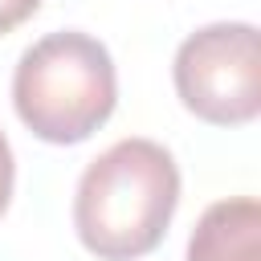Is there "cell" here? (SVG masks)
<instances>
[{
  "label": "cell",
  "instance_id": "cell-6",
  "mask_svg": "<svg viewBox=\"0 0 261 261\" xmlns=\"http://www.w3.org/2000/svg\"><path fill=\"white\" fill-rule=\"evenodd\" d=\"M37 8H41V0H0V37L20 29Z\"/></svg>",
  "mask_w": 261,
  "mask_h": 261
},
{
  "label": "cell",
  "instance_id": "cell-2",
  "mask_svg": "<svg viewBox=\"0 0 261 261\" xmlns=\"http://www.w3.org/2000/svg\"><path fill=\"white\" fill-rule=\"evenodd\" d=\"M12 106L41 143H86L118 106L110 49L82 29H57L33 41L12 69Z\"/></svg>",
  "mask_w": 261,
  "mask_h": 261
},
{
  "label": "cell",
  "instance_id": "cell-3",
  "mask_svg": "<svg viewBox=\"0 0 261 261\" xmlns=\"http://www.w3.org/2000/svg\"><path fill=\"white\" fill-rule=\"evenodd\" d=\"M171 82L188 114L208 126H245L261 114V37L249 20H216L184 37Z\"/></svg>",
  "mask_w": 261,
  "mask_h": 261
},
{
  "label": "cell",
  "instance_id": "cell-1",
  "mask_svg": "<svg viewBox=\"0 0 261 261\" xmlns=\"http://www.w3.org/2000/svg\"><path fill=\"white\" fill-rule=\"evenodd\" d=\"M179 208V163L155 139H118L86 163L73 228L98 261H139L159 249Z\"/></svg>",
  "mask_w": 261,
  "mask_h": 261
},
{
  "label": "cell",
  "instance_id": "cell-5",
  "mask_svg": "<svg viewBox=\"0 0 261 261\" xmlns=\"http://www.w3.org/2000/svg\"><path fill=\"white\" fill-rule=\"evenodd\" d=\"M12 184H16V159H12V143H8V135L0 130V216L8 212Z\"/></svg>",
  "mask_w": 261,
  "mask_h": 261
},
{
  "label": "cell",
  "instance_id": "cell-4",
  "mask_svg": "<svg viewBox=\"0 0 261 261\" xmlns=\"http://www.w3.org/2000/svg\"><path fill=\"white\" fill-rule=\"evenodd\" d=\"M261 204L257 196H228L204 208L188 237V261H257Z\"/></svg>",
  "mask_w": 261,
  "mask_h": 261
}]
</instances>
